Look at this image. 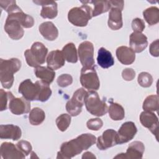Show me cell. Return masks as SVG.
<instances>
[{
	"mask_svg": "<svg viewBox=\"0 0 159 159\" xmlns=\"http://www.w3.org/2000/svg\"><path fill=\"white\" fill-rule=\"evenodd\" d=\"M96 142V137L89 133L82 134L76 138L63 143L57 158H71L91 147Z\"/></svg>",
	"mask_w": 159,
	"mask_h": 159,
	"instance_id": "cell-1",
	"label": "cell"
},
{
	"mask_svg": "<svg viewBox=\"0 0 159 159\" xmlns=\"http://www.w3.org/2000/svg\"><path fill=\"white\" fill-rule=\"evenodd\" d=\"M19 93L27 100L47 101L52 95V90L49 84L42 81H37L33 83L30 79H27L20 83L19 86Z\"/></svg>",
	"mask_w": 159,
	"mask_h": 159,
	"instance_id": "cell-2",
	"label": "cell"
},
{
	"mask_svg": "<svg viewBox=\"0 0 159 159\" xmlns=\"http://www.w3.org/2000/svg\"><path fill=\"white\" fill-rule=\"evenodd\" d=\"M21 67V61L16 58L0 59V81L3 88L10 89L14 83V74Z\"/></svg>",
	"mask_w": 159,
	"mask_h": 159,
	"instance_id": "cell-3",
	"label": "cell"
},
{
	"mask_svg": "<svg viewBox=\"0 0 159 159\" xmlns=\"http://www.w3.org/2000/svg\"><path fill=\"white\" fill-rule=\"evenodd\" d=\"M48 53V48L41 42H34L30 49H27L24 52V57L27 65L36 68L45 63Z\"/></svg>",
	"mask_w": 159,
	"mask_h": 159,
	"instance_id": "cell-4",
	"label": "cell"
},
{
	"mask_svg": "<svg viewBox=\"0 0 159 159\" xmlns=\"http://www.w3.org/2000/svg\"><path fill=\"white\" fill-rule=\"evenodd\" d=\"M84 104L87 111L95 116H102L108 111L106 103L100 99L98 93L94 90L87 91L84 98Z\"/></svg>",
	"mask_w": 159,
	"mask_h": 159,
	"instance_id": "cell-5",
	"label": "cell"
},
{
	"mask_svg": "<svg viewBox=\"0 0 159 159\" xmlns=\"http://www.w3.org/2000/svg\"><path fill=\"white\" fill-rule=\"evenodd\" d=\"M93 17V9L87 4L71 9L68 13V19L73 25L77 27H85Z\"/></svg>",
	"mask_w": 159,
	"mask_h": 159,
	"instance_id": "cell-6",
	"label": "cell"
},
{
	"mask_svg": "<svg viewBox=\"0 0 159 159\" xmlns=\"http://www.w3.org/2000/svg\"><path fill=\"white\" fill-rule=\"evenodd\" d=\"M1 7L4 9L7 14H12L17 17L24 28H31L34 24V18L25 14L22 9L17 6L16 1H0Z\"/></svg>",
	"mask_w": 159,
	"mask_h": 159,
	"instance_id": "cell-7",
	"label": "cell"
},
{
	"mask_svg": "<svg viewBox=\"0 0 159 159\" xmlns=\"http://www.w3.org/2000/svg\"><path fill=\"white\" fill-rule=\"evenodd\" d=\"M87 91L83 88L78 89L72 98L66 104V111L71 116H77L82 111V107L84 104V98Z\"/></svg>",
	"mask_w": 159,
	"mask_h": 159,
	"instance_id": "cell-8",
	"label": "cell"
},
{
	"mask_svg": "<svg viewBox=\"0 0 159 159\" xmlns=\"http://www.w3.org/2000/svg\"><path fill=\"white\" fill-rule=\"evenodd\" d=\"M81 84L88 90L96 91L99 88L100 82L95 66L82 68L80 75Z\"/></svg>",
	"mask_w": 159,
	"mask_h": 159,
	"instance_id": "cell-9",
	"label": "cell"
},
{
	"mask_svg": "<svg viewBox=\"0 0 159 159\" xmlns=\"http://www.w3.org/2000/svg\"><path fill=\"white\" fill-rule=\"evenodd\" d=\"M4 28L9 37L15 40L20 39L24 34L19 19L12 14H8Z\"/></svg>",
	"mask_w": 159,
	"mask_h": 159,
	"instance_id": "cell-10",
	"label": "cell"
},
{
	"mask_svg": "<svg viewBox=\"0 0 159 159\" xmlns=\"http://www.w3.org/2000/svg\"><path fill=\"white\" fill-rule=\"evenodd\" d=\"M78 57L83 68L95 66L94 59V47L91 42L84 41L81 43L78 48Z\"/></svg>",
	"mask_w": 159,
	"mask_h": 159,
	"instance_id": "cell-11",
	"label": "cell"
},
{
	"mask_svg": "<svg viewBox=\"0 0 159 159\" xmlns=\"http://www.w3.org/2000/svg\"><path fill=\"white\" fill-rule=\"evenodd\" d=\"M96 140L97 147L101 150H104L119 144V136L116 130L110 129L105 130Z\"/></svg>",
	"mask_w": 159,
	"mask_h": 159,
	"instance_id": "cell-12",
	"label": "cell"
},
{
	"mask_svg": "<svg viewBox=\"0 0 159 159\" xmlns=\"http://www.w3.org/2000/svg\"><path fill=\"white\" fill-rule=\"evenodd\" d=\"M8 104L9 110L15 115H22L30 112V103L24 97L15 98L12 94Z\"/></svg>",
	"mask_w": 159,
	"mask_h": 159,
	"instance_id": "cell-13",
	"label": "cell"
},
{
	"mask_svg": "<svg viewBox=\"0 0 159 159\" xmlns=\"http://www.w3.org/2000/svg\"><path fill=\"white\" fill-rule=\"evenodd\" d=\"M145 151V146L140 141H134L129 144L125 153L118 154L114 158L136 159L142 158Z\"/></svg>",
	"mask_w": 159,
	"mask_h": 159,
	"instance_id": "cell-14",
	"label": "cell"
},
{
	"mask_svg": "<svg viewBox=\"0 0 159 159\" xmlns=\"http://www.w3.org/2000/svg\"><path fill=\"white\" fill-rule=\"evenodd\" d=\"M137 129L133 122L128 121L122 124L117 134L119 136V144L127 143L131 140L135 135Z\"/></svg>",
	"mask_w": 159,
	"mask_h": 159,
	"instance_id": "cell-15",
	"label": "cell"
},
{
	"mask_svg": "<svg viewBox=\"0 0 159 159\" xmlns=\"http://www.w3.org/2000/svg\"><path fill=\"white\" fill-rule=\"evenodd\" d=\"M140 121L143 127L148 129L157 137L158 128V119L155 114L153 112L144 111L140 115Z\"/></svg>",
	"mask_w": 159,
	"mask_h": 159,
	"instance_id": "cell-16",
	"label": "cell"
},
{
	"mask_svg": "<svg viewBox=\"0 0 159 159\" xmlns=\"http://www.w3.org/2000/svg\"><path fill=\"white\" fill-rule=\"evenodd\" d=\"M1 157L4 159L25 158L26 157L14 143L3 142L0 148Z\"/></svg>",
	"mask_w": 159,
	"mask_h": 159,
	"instance_id": "cell-17",
	"label": "cell"
},
{
	"mask_svg": "<svg viewBox=\"0 0 159 159\" xmlns=\"http://www.w3.org/2000/svg\"><path fill=\"white\" fill-rule=\"evenodd\" d=\"M129 44L130 48L135 53H140L143 51L148 45L147 37L140 32H134L130 35Z\"/></svg>",
	"mask_w": 159,
	"mask_h": 159,
	"instance_id": "cell-18",
	"label": "cell"
},
{
	"mask_svg": "<svg viewBox=\"0 0 159 159\" xmlns=\"http://www.w3.org/2000/svg\"><path fill=\"white\" fill-rule=\"evenodd\" d=\"M34 3L42 6L40 16L43 19H54L58 14L57 3L55 1H34Z\"/></svg>",
	"mask_w": 159,
	"mask_h": 159,
	"instance_id": "cell-19",
	"label": "cell"
},
{
	"mask_svg": "<svg viewBox=\"0 0 159 159\" xmlns=\"http://www.w3.org/2000/svg\"><path fill=\"white\" fill-rule=\"evenodd\" d=\"M21 136L22 131L19 126L13 124L0 125V138L1 139L17 140Z\"/></svg>",
	"mask_w": 159,
	"mask_h": 159,
	"instance_id": "cell-20",
	"label": "cell"
},
{
	"mask_svg": "<svg viewBox=\"0 0 159 159\" xmlns=\"http://www.w3.org/2000/svg\"><path fill=\"white\" fill-rule=\"evenodd\" d=\"M47 66L53 70L61 68L65 62V59L62 51L55 50L51 51L47 57Z\"/></svg>",
	"mask_w": 159,
	"mask_h": 159,
	"instance_id": "cell-21",
	"label": "cell"
},
{
	"mask_svg": "<svg viewBox=\"0 0 159 159\" xmlns=\"http://www.w3.org/2000/svg\"><path fill=\"white\" fill-rule=\"evenodd\" d=\"M108 26L114 30H117L122 28L123 25L122 10L117 7L112 6L109 14L107 21Z\"/></svg>",
	"mask_w": 159,
	"mask_h": 159,
	"instance_id": "cell-22",
	"label": "cell"
},
{
	"mask_svg": "<svg viewBox=\"0 0 159 159\" xmlns=\"http://www.w3.org/2000/svg\"><path fill=\"white\" fill-rule=\"evenodd\" d=\"M116 53L118 60L123 65H131L135 61V52L128 47L120 46L118 47Z\"/></svg>",
	"mask_w": 159,
	"mask_h": 159,
	"instance_id": "cell-23",
	"label": "cell"
},
{
	"mask_svg": "<svg viewBox=\"0 0 159 159\" xmlns=\"http://www.w3.org/2000/svg\"><path fill=\"white\" fill-rule=\"evenodd\" d=\"M39 29L41 35L47 40H55L58 36V30L52 22L47 21L42 23Z\"/></svg>",
	"mask_w": 159,
	"mask_h": 159,
	"instance_id": "cell-24",
	"label": "cell"
},
{
	"mask_svg": "<svg viewBox=\"0 0 159 159\" xmlns=\"http://www.w3.org/2000/svg\"><path fill=\"white\" fill-rule=\"evenodd\" d=\"M98 64L102 68H108L114 64V60L111 53L104 47H101L98 52Z\"/></svg>",
	"mask_w": 159,
	"mask_h": 159,
	"instance_id": "cell-25",
	"label": "cell"
},
{
	"mask_svg": "<svg viewBox=\"0 0 159 159\" xmlns=\"http://www.w3.org/2000/svg\"><path fill=\"white\" fill-rule=\"evenodd\" d=\"M34 73L38 78H40L41 81L48 84L52 83L55 77L54 70L48 66H37L34 69Z\"/></svg>",
	"mask_w": 159,
	"mask_h": 159,
	"instance_id": "cell-26",
	"label": "cell"
},
{
	"mask_svg": "<svg viewBox=\"0 0 159 159\" xmlns=\"http://www.w3.org/2000/svg\"><path fill=\"white\" fill-rule=\"evenodd\" d=\"M145 21L150 25H155L159 22V9L157 7H150L143 12Z\"/></svg>",
	"mask_w": 159,
	"mask_h": 159,
	"instance_id": "cell-27",
	"label": "cell"
},
{
	"mask_svg": "<svg viewBox=\"0 0 159 159\" xmlns=\"http://www.w3.org/2000/svg\"><path fill=\"white\" fill-rule=\"evenodd\" d=\"M62 53L65 59L70 63H75L78 61L77 50L73 43L66 44L62 49Z\"/></svg>",
	"mask_w": 159,
	"mask_h": 159,
	"instance_id": "cell-28",
	"label": "cell"
},
{
	"mask_svg": "<svg viewBox=\"0 0 159 159\" xmlns=\"http://www.w3.org/2000/svg\"><path fill=\"white\" fill-rule=\"evenodd\" d=\"M108 112L109 117L114 120H122L125 117V111L123 107L116 102H111L109 108Z\"/></svg>",
	"mask_w": 159,
	"mask_h": 159,
	"instance_id": "cell-29",
	"label": "cell"
},
{
	"mask_svg": "<svg viewBox=\"0 0 159 159\" xmlns=\"http://www.w3.org/2000/svg\"><path fill=\"white\" fill-rule=\"evenodd\" d=\"M45 112L39 107L33 108L29 113V122L33 125H39L41 124L45 120Z\"/></svg>",
	"mask_w": 159,
	"mask_h": 159,
	"instance_id": "cell-30",
	"label": "cell"
},
{
	"mask_svg": "<svg viewBox=\"0 0 159 159\" xmlns=\"http://www.w3.org/2000/svg\"><path fill=\"white\" fill-rule=\"evenodd\" d=\"M90 2L94 5L93 17L106 12L111 8L109 1H91Z\"/></svg>",
	"mask_w": 159,
	"mask_h": 159,
	"instance_id": "cell-31",
	"label": "cell"
},
{
	"mask_svg": "<svg viewBox=\"0 0 159 159\" xmlns=\"http://www.w3.org/2000/svg\"><path fill=\"white\" fill-rule=\"evenodd\" d=\"M142 107L145 111H157L159 108L158 96L156 94L147 96L143 101Z\"/></svg>",
	"mask_w": 159,
	"mask_h": 159,
	"instance_id": "cell-32",
	"label": "cell"
},
{
	"mask_svg": "<svg viewBox=\"0 0 159 159\" xmlns=\"http://www.w3.org/2000/svg\"><path fill=\"white\" fill-rule=\"evenodd\" d=\"M71 116L68 114H62L56 119V124L58 129L61 131H65L70 125Z\"/></svg>",
	"mask_w": 159,
	"mask_h": 159,
	"instance_id": "cell-33",
	"label": "cell"
},
{
	"mask_svg": "<svg viewBox=\"0 0 159 159\" xmlns=\"http://www.w3.org/2000/svg\"><path fill=\"white\" fill-rule=\"evenodd\" d=\"M137 81L141 86L143 88H148L153 83V77L147 72H142L139 75Z\"/></svg>",
	"mask_w": 159,
	"mask_h": 159,
	"instance_id": "cell-34",
	"label": "cell"
},
{
	"mask_svg": "<svg viewBox=\"0 0 159 159\" xmlns=\"http://www.w3.org/2000/svg\"><path fill=\"white\" fill-rule=\"evenodd\" d=\"M12 95L10 91H5L4 89H0V104L1 111H4L7 109V102L9 101L11 96Z\"/></svg>",
	"mask_w": 159,
	"mask_h": 159,
	"instance_id": "cell-35",
	"label": "cell"
},
{
	"mask_svg": "<svg viewBox=\"0 0 159 159\" xmlns=\"http://www.w3.org/2000/svg\"><path fill=\"white\" fill-rule=\"evenodd\" d=\"M57 84L61 88H65L73 83V78L69 74H62L59 76L57 80Z\"/></svg>",
	"mask_w": 159,
	"mask_h": 159,
	"instance_id": "cell-36",
	"label": "cell"
},
{
	"mask_svg": "<svg viewBox=\"0 0 159 159\" xmlns=\"http://www.w3.org/2000/svg\"><path fill=\"white\" fill-rule=\"evenodd\" d=\"M87 127L91 130H99L103 125L102 120L99 118H93L86 122Z\"/></svg>",
	"mask_w": 159,
	"mask_h": 159,
	"instance_id": "cell-37",
	"label": "cell"
},
{
	"mask_svg": "<svg viewBox=\"0 0 159 159\" xmlns=\"http://www.w3.org/2000/svg\"><path fill=\"white\" fill-rule=\"evenodd\" d=\"M17 147L19 148V149L25 155H29L30 152H32V145L30 142L26 140H20L16 143Z\"/></svg>",
	"mask_w": 159,
	"mask_h": 159,
	"instance_id": "cell-38",
	"label": "cell"
},
{
	"mask_svg": "<svg viewBox=\"0 0 159 159\" xmlns=\"http://www.w3.org/2000/svg\"><path fill=\"white\" fill-rule=\"evenodd\" d=\"M145 27L144 21L140 18H135L132 22V28L135 32H140L144 30Z\"/></svg>",
	"mask_w": 159,
	"mask_h": 159,
	"instance_id": "cell-39",
	"label": "cell"
},
{
	"mask_svg": "<svg viewBox=\"0 0 159 159\" xmlns=\"http://www.w3.org/2000/svg\"><path fill=\"white\" fill-rule=\"evenodd\" d=\"M122 76L125 81H132L135 76V72L132 68H125L122 72Z\"/></svg>",
	"mask_w": 159,
	"mask_h": 159,
	"instance_id": "cell-40",
	"label": "cell"
},
{
	"mask_svg": "<svg viewBox=\"0 0 159 159\" xmlns=\"http://www.w3.org/2000/svg\"><path fill=\"white\" fill-rule=\"evenodd\" d=\"M158 39L153 41L150 45L149 51L150 54L153 57H158L159 56V48H158Z\"/></svg>",
	"mask_w": 159,
	"mask_h": 159,
	"instance_id": "cell-41",
	"label": "cell"
},
{
	"mask_svg": "<svg viewBox=\"0 0 159 159\" xmlns=\"http://www.w3.org/2000/svg\"><path fill=\"white\" fill-rule=\"evenodd\" d=\"M109 2L111 7L112 6L117 7L120 9L122 11L123 10L124 4V2L123 1H109Z\"/></svg>",
	"mask_w": 159,
	"mask_h": 159,
	"instance_id": "cell-42",
	"label": "cell"
},
{
	"mask_svg": "<svg viewBox=\"0 0 159 159\" xmlns=\"http://www.w3.org/2000/svg\"><path fill=\"white\" fill-rule=\"evenodd\" d=\"M82 158H96V157L90 152H86L83 153Z\"/></svg>",
	"mask_w": 159,
	"mask_h": 159,
	"instance_id": "cell-43",
	"label": "cell"
}]
</instances>
